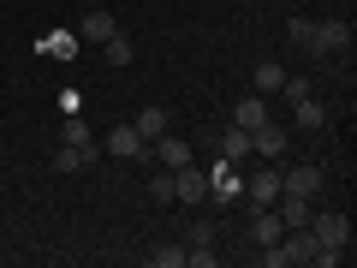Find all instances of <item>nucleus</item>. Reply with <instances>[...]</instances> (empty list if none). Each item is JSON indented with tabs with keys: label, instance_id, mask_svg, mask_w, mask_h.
<instances>
[{
	"label": "nucleus",
	"instance_id": "nucleus-1",
	"mask_svg": "<svg viewBox=\"0 0 357 268\" xmlns=\"http://www.w3.org/2000/svg\"><path fill=\"white\" fill-rule=\"evenodd\" d=\"M292 42H304L310 60H340V54H351V18H328V24H316V18H292Z\"/></svg>",
	"mask_w": 357,
	"mask_h": 268
},
{
	"label": "nucleus",
	"instance_id": "nucleus-12",
	"mask_svg": "<svg viewBox=\"0 0 357 268\" xmlns=\"http://www.w3.org/2000/svg\"><path fill=\"white\" fill-rule=\"evenodd\" d=\"M274 215H280V227L292 232V227H310V215H316V209H310V197H280V203H274Z\"/></svg>",
	"mask_w": 357,
	"mask_h": 268
},
{
	"label": "nucleus",
	"instance_id": "nucleus-17",
	"mask_svg": "<svg viewBox=\"0 0 357 268\" xmlns=\"http://www.w3.org/2000/svg\"><path fill=\"white\" fill-rule=\"evenodd\" d=\"M244 155H250V131H238V126H227V137H220V161H232V167H238Z\"/></svg>",
	"mask_w": 357,
	"mask_h": 268
},
{
	"label": "nucleus",
	"instance_id": "nucleus-2",
	"mask_svg": "<svg viewBox=\"0 0 357 268\" xmlns=\"http://www.w3.org/2000/svg\"><path fill=\"white\" fill-rule=\"evenodd\" d=\"M310 232H316V251L351 256V215H310Z\"/></svg>",
	"mask_w": 357,
	"mask_h": 268
},
{
	"label": "nucleus",
	"instance_id": "nucleus-9",
	"mask_svg": "<svg viewBox=\"0 0 357 268\" xmlns=\"http://www.w3.org/2000/svg\"><path fill=\"white\" fill-rule=\"evenodd\" d=\"M96 161V143H60L54 149V173H84Z\"/></svg>",
	"mask_w": 357,
	"mask_h": 268
},
{
	"label": "nucleus",
	"instance_id": "nucleus-16",
	"mask_svg": "<svg viewBox=\"0 0 357 268\" xmlns=\"http://www.w3.org/2000/svg\"><path fill=\"white\" fill-rule=\"evenodd\" d=\"M280 84H286L280 60H256V96H280Z\"/></svg>",
	"mask_w": 357,
	"mask_h": 268
},
{
	"label": "nucleus",
	"instance_id": "nucleus-5",
	"mask_svg": "<svg viewBox=\"0 0 357 268\" xmlns=\"http://www.w3.org/2000/svg\"><path fill=\"white\" fill-rule=\"evenodd\" d=\"M286 149H292V131H286V126H274V119L250 131V155H268V161H280Z\"/></svg>",
	"mask_w": 357,
	"mask_h": 268
},
{
	"label": "nucleus",
	"instance_id": "nucleus-4",
	"mask_svg": "<svg viewBox=\"0 0 357 268\" xmlns=\"http://www.w3.org/2000/svg\"><path fill=\"white\" fill-rule=\"evenodd\" d=\"M208 191H215V185H208V173H197V161L173 167V203H203Z\"/></svg>",
	"mask_w": 357,
	"mask_h": 268
},
{
	"label": "nucleus",
	"instance_id": "nucleus-20",
	"mask_svg": "<svg viewBox=\"0 0 357 268\" xmlns=\"http://www.w3.org/2000/svg\"><path fill=\"white\" fill-rule=\"evenodd\" d=\"M66 143H96L89 137V126H84V114H66V131H60Z\"/></svg>",
	"mask_w": 357,
	"mask_h": 268
},
{
	"label": "nucleus",
	"instance_id": "nucleus-13",
	"mask_svg": "<svg viewBox=\"0 0 357 268\" xmlns=\"http://www.w3.org/2000/svg\"><path fill=\"white\" fill-rule=\"evenodd\" d=\"M286 107H292L298 131H321V126H328V107H321V102H310V96H298V102H286Z\"/></svg>",
	"mask_w": 357,
	"mask_h": 268
},
{
	"label": "nucleus",
	"instance_id": "nucleus-14",
	"mask_svg": "<svg viewBox=\"0 0 357 268\" xmlns=\"http://www.w3.org/2000/svg\"><path fill=\"white\" fill-rule=\"evenodd\" d=\"M280 215H274V209H256V215H250V239H256V251H262V244H274V239H280Z\"/></svg>",
	"mask_w": 357,
	"mask_h": 268
},
{
	"label": "nucleus",
	"instance_id": "nucleus-18",
	"mask_svg": "<svg viewBox=\"0 0 357 268\" xmlns=\"http://www.w3.org/2000/svg\"><path fill=\"white\" fill-rule=\"evenodd\" d=\"M102 48H107V66H131V60H137V42H131L126 30H114V36H107Z\"/></svg>",
	"mask_w": 357,
	"mask_h": 268
},
{
	"label": "nucleus",
	"instance_id": "nucleus-21",
	"mask_svg": "<svg viewBox=\"0 0 357 268\" xmlns=\"http://www.w3.org/2000/svg\"><path fill=\"white\" fill-rule=\"evenodd\" d=\"M149 262H155V268H185V251H178V244H161Z\"/></svg>",
	"mask_w": 357,
	"mask_h": 268
},
{
	"label": "nucleus",
	"instance_id": "nucleus-3",
	"mask_svg": "<svg viewBox=\"0 0 357 268\" xmlns=\"http://www.w3.org/2000/svg\"><path fill=\"white\" fill-rule=\"evenodd\" d=\"M328 173L316 161H298V167H280V197H321Z\"/></svg>",
	"mask_w": 357,
	"mask_h": 268
},
{
	"label": "nucleus",
	"instance_id": "nucleus-8",
	"mask_svg": "<svg viewBox=\"0 0 357 268\" xmlns=\"http://www.w3.org/2000/svg\"><path fill=\"white\" fill-rule=\"evenodd\" d=\"M274 203H280V167L250 173V209H274Z\"/></svg>",
	"mask_w": 357,
	"mask_h": 268
},
{
	"label": "nucleus",
	"instance_id": "nucleus-15",
	"mask_svg": "<svg viewBox=\"0 0 357 268\" xmlns=\"http://www.w3.org/2000/svg\"><path fill=\"white\" fill-rule=\"evenodd\" d=\"M131 126H137V137L143 143H155V137H161V131H167V107H137V119H131Z\"/></svg>",
	"mask_w": 357,
	"mask_h": 268
},
{
	"label": "nucleus",
	"instance_id": "nucleus-6",
	"mask_svg": "<svg viewBox=\"0 0 357 268\" xmlns=\"http://www.w3.org/2000/svg\"><path fill=\"white\" fill-rule=\"evenodd\" d=\"M149 161H161L167 173H173V167H191V143H185V137H173V131H161V137L149 143Z\"/></svg>",
	"mask_w": 357,
	"mask_h": 268
},
{
	"label": "nucleus",
	"instance_id": "nucleus-23",
	"mask_svg": "<svg viewBox=\"0 0 357 268\" xmlns=\"http://www.w3.org/2000/svg\"><path fill=\"white\" fill-rule=\"evenodd\" d=\"M280 96H286V102H298V96H310V77H286V84H280Z\"/></svg>",
	"mask_w": 357,
	"mask_h": 268
},
{
	"label": "nucleus",
	"instance_id": "nucleus-10",
	"mask_svg": "<svg viewBox=\"0 0 357 268\" xmlns=\"http://www.w3.org/2000/svg\"><path fill=\"white\" fill-rule=\"evenodd\" d=\"M114 30H119L114 13H84V18H77V42H107Z\"/></svg>",
	"mask_w": 357,
	"mask_h": 268
},
{
	"label": "nucleus",
	"instance_id": "nucleus-7",
	"mask_svg": "<svg viewBox=\"0 0 357 268\" xmlns=\"http://www.w3.org/2000/svg\"><path fill=\"white\" fill-rule=\"evenodd\" d=\"M107 155H119V161H149V143L137 137V126H114L107 131Z\"/></svg>",
	"mask_w": 357,
	"mask_h": 268
},
{
	"label": "nucleus",
	"instance_id": "nucleus-19",
	"mask_svg": "<svg viewBox=\"0 0 357 268\" xmlns=\"http://www.w3.org/2000/svg\"><path fill=\"white\" fill-rule=\"evenodd\" d=\"M42 48H48V54H60V60H72V54L84 48V42H77V30H54V36H42Z\"/></svg>",
	"mask_w": 357,
	"mask_h": 268
},
{
	"label": "nucleus",
	"instance_id": "nucleus-22",
	"mask_svg": "<svg viewBox=\"0 0 357 268\" xmlns=\"http://www.w3.org/2000/svg\"><path fill=\"white\" fill-rule=\"evenodd\" d=\"M149 197H155V203H173V173H155V185H149Z\"/></svg>",
	"mask_w": 357,
	"mask_h": 268
},
{
	"label": "nucleus",
	"instance_id": "nucleus-11",
	"mask_svg": "<svg viewBox=\"0 0 357 268\" xmlns=\"http://www.w3.org/2000/svg\"><path fill=\"white\" fill-rule=\"evenodd\" d=\"M232 126H238V131H256V126H268V96H244V102L232 107Z\"/></svg>",
	"mask_w": 357,
	"mask_h": 268
}]
</instances>
